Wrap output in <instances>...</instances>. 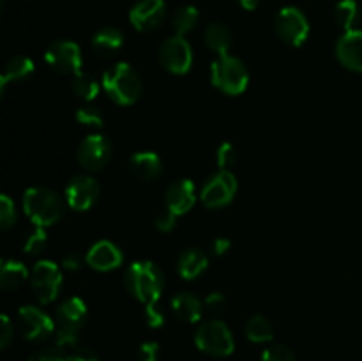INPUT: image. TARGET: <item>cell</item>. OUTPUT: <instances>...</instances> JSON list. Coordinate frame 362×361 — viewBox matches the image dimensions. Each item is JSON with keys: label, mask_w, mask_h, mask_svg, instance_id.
<instances>
[{"label": "cell", "mask_w": 362, "mask_h": 361, "mask_svg": "<svg viewBox=\"0 0 362 361\" xmlns=\"http://www.w3.org/2000/svg\"><path fill=\"white\" fill-rule=\"evenodd\" d=\"M103 88L117 105L129 106L140 99L141 78L133 66L127 62H117L103 74Z\"/></svg>", "instance_id": "6da1fadb"}, {"label": "cell", "mask_w": 362, "mask_h": 361, "mask_svg": "<svg viewBox=\"0 0 362 361\" xmlns=\"http://www.w3.org/2000/svg\"><path fill=\"white\" fill-rule=\"evenodd\" d=\"M126 287L141 303H158L165 289V276L154 262L138 260L127 268Z\"/></svg>", "instance_id": "7a4b0ae2"}, {"label": "cell", "mask_w": 362, "mask_h": 361, "mask_svg": "<svg viewBox=\"0 0 362 361\" xmlns=\"http://www.w3.org/2000/svg\"><path fill=\"white\" fill-rule=\"evenodd\" d=\"M66 204L67 202H64L62 197L49 188H30L23 195L25 212L41 229L60 222L66 212Z\"/></svg>", "instance_id": "3957f363"}, {"label": "cell", "mask_w": 362, "mask_h": 361, "mask_svg": "<svg viewBox=\"0 0 362 361\" xmlns=\"http://www.w3.org/2000/svg\"><path fill=\"white\" fill-rule=\"evenodd\" d=\"M211 81L214 87L230 96L243 94L250 84V73L246 66L237 57L221 55L212 62L211 66Z\"/></svg>", "instance_id": "277c9868"}, {"label": "cell", "mask_w": 362, "mask_h": 361, "mask_svg": "<svg viewBox=\"0 0 362 361\" xmlns=\"http://www.w3.org/2000/svg\"><path fill=\"white\" fill-rule=\"evenodd\" d=\"M194 343L202 353L216 357L230 356L235 349L232 331L225 322L218 321V319L204 322L198 328L197 335H194Z\"/></svg>", "instance_id": "5b68a950"}, {"label": "cell", "mask_w": 362, "mask_h": 361, "mask_svg": "<svg viewBox=\"0 0 362 361\" xmlns=\"http://www.w3.org/2000/svg\"><path fill=\"white\" fill-rule=\"evenodd\" d=\"M274 30L283 42L290 46H303L310 35V23L297 7H283L274 20Z\"/></svg>", "instance_id": "8992f818"}, {"label": "cell", "mask_w": 362, "mask_h": 361, "mask_svg": "<svg viewBox=\"0 0 362 361\" xmlns=\"http://www.w3.org/2000/svg\"><path fill=\"white\" fill-rule=\"evenodd\" d=\"M62 285V273L59 265L49 260H41L30 273V287L34 296L42 304H49L57 299Z\"/></svg>", "instance_id": "52a82bcc"}, {"label": "cell", "mask_w": 362, "mask_h": 361, "mask_svg": "<svg viewBox=\"0 0 362 361\" xmlns=\"http://www.w3.org/2000/svg\"><path fill=\"white\" fill-rule=\"evenodd\" d=\"M16 324L21 336L34 343L45 342L55 331V324L49 315L35 306H21L18 311Z\"/></svg>", "instance_id": "ba28073f"}, {"label": "cell", "mask_w": 362, "mask_h": 361, "mask_svg": "<svg viewBox=\"0 0 362 361\" xmlns=\"http://www.w3.org/2000/svg\"><path fill=\"white\" fill-rule=\"evenodd\" d=\"M159 62L173 74H186L193 66V50L182 35L168 38L159 48Z\"/></svg>", "instance_id": "9c48e42d"}, {"label": "cell", "mask_w": 362, "mask_h": 361, "mask_svg": "<svg viewBox=\"0 0 362 361\" xmlns=\"http://www.w3.org/2000/svg\"><path fill=\"white\" fill-rule=\"evenodd\" d=\"M237 193V179L230 170H221L212 176L202 188L200 198L211 209L228 205Z\"/></svg>", "instance_id": "30bf717a"}, {"label": "cell", "mask_w": 362, "mask_h": 361, "mask_svg": "<svg viewBox=\"0 0 362 361\" xmlns=\"http://www.w3.org/2000/svg\"><path fill=\"white\" fill-rule=\"evenodd\" d=\"M45 59L60 74H78L81 71V50L73 41H55L48 46Z\"/></svg>", "instance_id": "8fae6325"}, {"label": "cell", "mask_w": 362, "mask_h": 361, "mask_svg": "<svg viewBox=\"0 0 362 361\" xmlns=\"http://www.w3.org/2000/svg\"><path fill=\"white\" fill-rule=\"evenodd\" d=\"M76 158L85 170H101L112 158V144L103 134H88L78 145Z\"/></svg>", "instance_id": "7c38bea8"}, {"label": "cell", "mask_w": 362, "mask_h": 361, "mask_svg": "<svg viewBox=\"0 0 362 361\" xmlns=\"http://www.w3.org/2000/svg\"><path fill=\"white\" fill-rule=\"evenodd\" d=\"M101 195L98 180L90 176H74L66 188V202L74 211H88L94 207Z\"/></svg>", "instance_id": "4fadbf2b"}, {"label": "cell", "mask_w": 362, "mask_h": 361, "mask_svg": "<svg viewBox=\"0 0 362 361\" xmlns=\"http://www.w3.org/2000/svg\"><path fill=\"white\" fill-rule=\"evenodd\" d=\"M166 18L165 0H138L129 11V21L136 30L151 32L161 27Z\"/></svg>", "instance_id": "5bb4252c"}, {"label": "cell", "mask_w": 362, "mask_h": 361, "mask_svg": "<svg viewBox=\"0 0 362 361\" xmlns=\"http://www.w3.org/2000/svg\"><path fill=\"white\" fill-rule=\"evenodd\" d=\"M336 57L346 69L362 73V30L345 32L336 45Z\"/></svg>", "instance_id": "9a60e30c"}, {"label": "cell", "mask_w": 362, "mask_h": 361, "mask_svg": "<svg viewBox=\"0 0 362 361\" xmlns=\"http://www.w3.org/2000/svg\"><path fill=\"white\" fill-rule=\"evenodd\" d=\"M166 209L175 212L177 216H182L189 211L197 202V190L194 183L189 179H177L166 190Z\"/></svg>", "instance_id": "2e32d148"}, {"label": "cell", "mask_w": 362, "mask_h": 361, "mask_svg": "<svg viewBox=\"0 0 362 361\" xmlns=\"http://www.w3.org/2000/svg\"><path fill=\"white\" fill-rule=\"evenodd\" d=\"M55 319L59 331L78 333L87 321V304L80 297H69L57 308Z\"/></svg>", "instance_id": "e0dca14e"}, {"label": "cell", "mask_w": 362, "mask_h": 361, "mask_svg": "<svg viewBox=\"0 0 362 361\" xmlns=\"http://www.w3.org/2000/svg\"><path fill=\"white\" fill-rule=\"evenodd\" d=\"M55 347L67 361H99L95 350L81 343L78 333L57 331Z\"/></svg>", "instance_id": "ac0fdd59"}, {"label": "cell", "mask_w": 362, "mask_h": 361, "mask_svg": "<svg viewBox=\"0 0 362 361\" xmlns=\"http://www.w3.org/2000/svg\"><path fill=\"white\" fill-rule=\"evenodd\" d=\"M87 264L95 271H112L122 264V251L110 241H99L88 250Z\"/></svg>", "instance_id": "d6986e66"}, {"label": "cell", "mask_w": 362, "mask_h": 361, "mask_svg": "<svg viewBox=\"0 0 362 361\" xmlns=\"http://www.w3.org/2000/svg\"><path fill=\"white\" fill-rule=\"evenodd\" d=\"M127 168H129L131 176L136 177L138 180H154L161 176L163 172V163L156 152L144 151V152H134L127 161Z\"/></svg>", "instance_id": "ffe728a7"}, {"label": "cell", "mask_w": 362, "mask_h": 361, "mask_svg": "<svg viewBox=\"0 0 362 361\" xmlns=\"http://www.w3.org/2000/svg\"><path fill=\"white\" fill-rule=\"evenodd\" d=\"M35 66L28 57L18 55L13 57L4 66V73L0 76V94L6 92V88L13 84H21V81L28 80L34 74Z\"/></svg>", "instance_id": "44dd1931"}, {"label": "cell", "mask_w": 362, "mask_h": 361, "mask_svg": "<svg viewBox=\"0 0 362 361\" xmlns=\"http://www.w3.org/2000/svg\"><path fill=\"white\" fill-rule=\"evenodd\" d=\"M205 304L202 303L200 297L194 296L193 292H179L172 299V310L180 321L198 322L202 317Z\"/></svg>", "instance_id": "7402d4cb"}, {"label": "cell", "mask_w": 362, "mask_h": 361, "mask_svg": "<svg viewBox=\"0 0 362 361\" xmlns=\"http://www.w3.org/2000/svg\"><path fill=\"white\" fill-rule=\"evenodd\" d=\"M124 46V35L119 28L106 27L95 32L92 38V50L98 53L99 57H112Z\"/></svg>", "instance_id": "603a6c76"}, {"label": "cell", "mask_w": 362, "mask_h": 361, "mask_svg": "<svg viewBox=\"0 0 362 361\" xmlns=\"http://www.w3.org/2000/svg\"><path fill=\"white\" fill-rule=\"evenodd\" d=\"M209 258L207 255L202 250H197V248H191V250H186L179 257V262H177V271L182 276L184 280H194L202 275V273L207 269Z\"/></svg>", "instance_id": "cb8c5ba5"}, {"label": "cell", "mask_w": 362, "mask_h": 361, "mask_svg": "<svg viewBox=\"0 0 362 361\" xmlns=\"http://www.w3.org/2000/svg\"><path fill=\"white\" fill-rule=\"evenodd\" d=\"M204 41L209 50L221 55H228L230 48H232V32L226 25L223 23H211L205 28Z\"/></svg>", "instance_id": "d4e9b609"}, {"label": "cell", "mask_w": 362, "mask_h": 361, "mask_svg": "<svg viewBox=\"0 0 362 361\" xmlns=\"http://www.w3.org/2000/svg\"><path fill=\"white\" fill-rule=\"evenodd\" d=\"M28 269L21 262L4 258L0 264V285L4 290H16L27 282Z\"/></svg>", "instance_id": "484cf974"}, {"label": "cell", "mask_w": 362, "mask_h": 361, "mask_svg": "<svg viewBox=\"0 0 362 361\" xmlns=\"http://www.w3.org/2000/svg\"><path fill=\"white\" fill-rule=\"evenodd\" d=\"M246 336L250 342L255 343L271 342L274 338V328H272L271 321L267 317H264V315H253L246 322Z\"/></svg>", "instance_id": "4316f807"}, {"label": "cell", "mask_w": 362, "mask_h": 361, "mask_svg": "<svg viewBox=\"0 0 362 361\" xmlns=\"http://www.w3.org/2000/svg\"><path fill=\"white\" fill-rule=\"evenodd\" d=\"M334 18L336 23H338L343 30H354L361 18L359 4H357L356 0H341V2H338V6H336Z\"/></svg>", "instance_id": "83f0119b"}, {"label": "cell", "mask_w": 362, "mask_h": 361, "mask_svg": "<svg viewBox=\"0 0 362 361\" xmlns=\"http://www.w3.org/2000/svg\"><path fill=\"white\" fill-rule=\"evenodd\" d=\"M198 18H200V14H198L197 7L193 6L179 7L172 16V27L173 30H175V34L182 35V38L186 34H189V32L197 27Z\"/></svg>", "instance_id": "f1b7e54d"}, {"label": "cell", "mask_w": 362, "mask_h": 361, "mask_svg": "<svg viewBox=\"0 0 362 361\" xmlns=\"http://www.w3.org/2000/svg\"><path fill=\"white\" fill-rule=\"evenodd\" d=\"M71 88H73V92L80 99L94 101L95 96L99 94V81L95 80L94 74L80 71L78 74H74L73 81H71Z\"/></svg>", "instance_id": "f546056e"}, {"label": "cell", "mask_w": 362, "mask_h": 361, "mask_svg": "<svg viewBox=\"0 0 362 361\" xmlns=\"http://www.w3.org/2000/svg\"><path fill=\"white\" fill-rule=\"evenodd\" d=\"M76 120L88 127H103V124H105L103 112L98 108V106H92V105L80 106V108L76 110Z\"/></svg>", "instance_id": "4dcf8cb0"}, {"label": "cell", "mask_w": 362, "mask_h": 361, "mask_svg": "<svg viewBox=\"0 0 362 361\" xmlns=\"http://www.w3.org/2000/svg\"><path fill=\"white\" fill-rule=\"evenodd\" d=\"M46 244H48V237H46V232L37 227L30 236L27 237L23 244V251L27 255H39L46 250Z\"/></svg>", "instance_id": "1f68e13d"}, {"label": "cell", "mask_w": 362, "mask_h": 361, "mask_svg": "<svg viewBox=\"0 0 362 361\" xmlns=\"http://www.w3.org/2000/svg\"><path fill=\"white\" fill-rule=\"evenodd\" d=\"M14 222H16V205L7 195H2L0 197V225L4 230H7L14 225Z\"/></svg>", "instance_id": "d6a6232c"}, {"label": "cell", "mask_w": 362, "mask_h": 361, "mask_svg": "<svg viewBox=\"0 0 362 361\" xmlns=\"http://www.w3.org/2000/svg\"><path fill=\"white\" fill-rule=\"evenodd\" d=\"M216 159H218L219 168L230 170L237 163V149L232 144H228V142H225V144L219 145Z\"/></svg>", "instance_id": "836d02e7"}, {"label": "cell", "mask_w": 362, "mask_h": 361, "mask_svg": "<svg viewBox=\"0 0 362 361\" xmlns=\"http://www.w3.org/2000/svg\"><path fill=\"white\" fill-rule=\"evenodd\" d=\"M262 361H296L292 350L285 345H271L262 354Z\"/></svg>", "instance_id": "e575fe53"}, {"label": "cell", "mask_w": 362, "mask_h": 361, "mask_svg": "<svg viewBox=\"0 0 362 361\" xmlns=\"http://www.w3.org/2000/svg\"><path fill=\"white\" fill-rule=\"evenodd\" d=\"M205 310L212 315H221L226 310V297L221 292H211L204 301Z\"/></svg>", "instance_id": "d590c367"}, {"label": "cell", "mask_w": 362, "mask_h": 361, "mask_svg": "<svg viewBox=\"0 0 362 361\" xmlns=\"http://www.w3.org/2000/svg\"><path fill=\"white\" fill-rule=\"evenodd\" d=\"M145 317L151 328H161L165 324V311L161 310L158 303L147 304V310H145Z\"/></svg>", "instance_id": "8d00e7d4"}, {"label": "cell", "mask_w": 362, "mask_h": 361, "mask_svg": "<svg viewBox=\"0 0 362 361\" xmlns=\"http://www.w3.org/2000/svg\"><path fill=\"white\" fill-rule=\"evenodd\" d=\"M177 223V214L172 212L170 209H165L163 212H159L158 218H156V227H158L161 232H170V230L175 229Z\"/></svg>", "instance_id": "74e56055"}, {"label": "cell", "mask_w": 362, "mask_h": 361, "mask_svg": "<svg viewBox=\"0 0 362 361\" xmlns=\"http://www.w3.org/2000/svg\"><path fill=\"white\" fill-rule=\"evenodd\" d=\"M138 357H140V361H158L159 345L156 342L141 343L140 349H138Z\"/></svg>", "instance_id": "f35d334b"}, {"label": "cell", "mask_w": 362, "mask_h": 361, "mask_svg": "<svg viewBox=\"0 0 362 361\" xmlns=\"http://www.w3.org/2000/svg\"><path fill=\"white\" fill-rule=\"evenodd\" d=\"M28 361H67V360L60 354V350L57 349V347H52V349L37 350L35 354H32Z\"/></svg>", "instance_id": "ab89813d"}, {"label": "cell", "mask_w": 362, "mask_h": 361, "mask_svg": "<svg viewBox=\"0 0 362 361\" xmlns=\"http://www.w3.org/2000/svg\"><path fill=\"white\" fill-rule=\"evenodd\" d=\"M83 260H87V258H83V255L78 253V251H71L62 258V268L67 271H78L83 265Z\"/></svg>", "instance_id": "60d3db41"}, {"label": "cell", "mask_w": 362, "mask_h": 361, "mask_svg": "<svg viewBox=\"0 0 362 361\" xmlns=\"http://www.w3.org/2000/svg\"><path fill=\"white\" fill-rule=\"evenodd\" d=\"M0 321H2L0 322V326H2V331H0V347L6 349V347L11 343V340H13V324H11L7 315H2Z\"/></svg>", "instance_id": "b9f144b4"}, {"label": "cell", "mask_w": 362, "mask_h": 361, "mask_svg": "<svg viewBox=\"0 0 362 361\" xmlns=\"http://www.w3.org/2000/svg\"><path fill=\"white\" fill-rule=\"evenodd\" d=\"M230 248H232V243H230V239H226V237H216L211 244V250L216 257H221V255L228 253Z\"/></svg>", "instance_id": "7bdbcfd3"}, {"label": "cell", "mask_w": 362, "mask_h": 361, "mask_svg": "<svg viewBox=\"0 0 362 361\" xmlns=\"http://www.w3.org/2000/svg\"><path fill=\"white\" fill-rule=\"evenodd\" d=\"M237 2H239L240 7H244L246 11H253V9H257L260 0H237Z\"/></svg>", "instance_id": "ee69618b"}]
</instances>
